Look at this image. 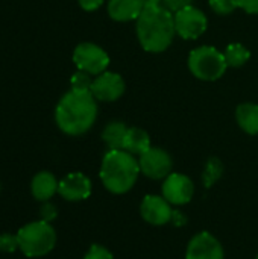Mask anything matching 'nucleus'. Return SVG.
Instances as JSON below:
<instances>
[{
    "label": "nucleus",
    "instance_id": "f257e3e1",
    "mask_svg": "<svg viewBox=\"0 0 258 259\" xmlns=\"http://www.w3.org/2000/svg\"><path fill=\"white\" fill-rule=\"evenodd\" d=\"M97 117V103L91 91L70 90L56 105L55 120L58 127L71 137H78L91 129Z\"/></svg>",
    "mask_w": 258,
    "mask_h": 259
},
{
    "label": "nucleus",
    "instance_id": "f03ea898",
    "mask_svg": "<svg viewBox=\"0 0 258 259\" xmlns=\"http://www.w3.org/2000/svg\"><path fill=\"white\" fill-rule=\"evenodd\" d=\"M175 33V20L167 8L161 5L143 8L137 18V35L146 52H164L172 44Z\"/></svg>",
    "mask_w": 258,
    "mask_h": 259
},
{
    "label": "nucleus",
    "instance_id": "7ed1b4c3",
    "mask_svg": "<svg viewBox=\"0 0 258 259\" xmlns=\"http://www.w3.org/2000/svg\"><path fill=\"white\" fill-rule=\"evenodd\" d=\"M140 173V165L135 156L123 149L109 150L102 159L100 181L113 194L128 193L135 185Z\"/></svg>",
    "mask_w": 258,
    "mask_h": 259
},
{
    "label": "nucleus",
    "instance_id": "20e7f679",
    "mask_svg": "<svg viewBox=\"0 0 258 259\" xmlns=\"http://www.w3.org/2000/svg\"><path fill=\"white\" fill-rule=\"evenodd\" d=\"M20 250L29 258H40L50 253L56 244V232L53 226L44 220L24 225L18 232Z\"/></svg>",
    "mask_w": 258,
    "mask_h": 259
},
{
    "label": "nucleus",
    "instance_id": "39448f33",
    "mask_svg": "<svg viewBox=\"0 0 258 259\" xmlns=\"http://www.w3.org/2000/svg\"><path fill=\"white\" fill-rule=\"evenodd\" d=\"M189 68L193 76L202 80H217L228 68L225 55L213 46L195 49L189 56Z\"/></svg>",
    "mask_w": 258,
    "mask_h": 259
},
{
    "label": "nucleus",
    "instance_id": "423d86ee",
    "mask_svg": "<svg viewBox=\"0 0 258 259\" xmlns=\"http://www.w3.org/2000/svg\"><path fill=\"white\" fill-rule=\"evenodd\" d=\"M73 62L78 70L85 71L91 76H99L106 71L109 65V56L97 44L81 42L73 52Z\"/></svg>",
    "mask_w": 258,
    "mask_h": 259
},
{
    "label": "nucleus",
    "instance_id": "0eeeda50",
    "mask_svg": "<svg viewBox=\"0 0 258 259\" xmlns=\"http://www.w3.org/2000/svg\"><path fill=\"white\" fill-rule=\"evenodd\" d=\"M173 20L176 33L186 39H196L207 30L208 26L205 14L195 6H187L175 12Z\"/></svg>",
    "mask_w": 258,
    "mask_h": 259
},
{
    "label": "nucleus",
    "instance_id": "6e6552de",
    "mask_svg": "<svg viewBox=\"0 0 258 259\" xmlns=\"http://www.w3.org/2000/svg\"><path fill=\"white\" fill-rule=\"evenodd\" d=\"M138 165H140V171L144 176L160 181V179H166L172 173L173 162L166 150L160 147H151L143 155H140Z\"/></svg>",
    "mask_w": 258,
    "mask_h": 259
},
{
    "label": "nucleus",
    "instance_id": "1a4fd4ad",
    "mask_svg": "<svg viewBox=\"0 0 258 259\" xmlns=\"http://www.w3.org/2000/svg\"><path fill=\"white\" fill-rule=\"evenodd\" d=\"M195 196L193 181L181 173H170L163 182V197L175 206L187 205Z\"/></svg>",
    "mask_w": 258,
    "mask_h": 259
},
{
    "label": "nucleus",
    "instance_id": "9d476101",
    "mask_svg": "<svg viewBox=\"0 0 258 259\" xmlns=\"http://www.w3.org/2000/svg\"><path fill=\"white\" fill-rule=\"evenodd\" d=\"M186 259H225V252L213 234L199 232L189 241Z\"/></svg>",
    "mask_w": 258,
    "mask_h": 259
},
{
    "label": "nucleus",
    "instance_id": "9b49d317",
    "mask_svg": "<svg viewBox=\"0 0 258 259\" xmlns=\"http://www.w3.org/2000/svg\"><path fill=\"white\" fill-rule=\"evenodd\" d=\"M140 214L143 220L152 226H164L173 217L172 205L163 196H155V194H148L141 200Z\"/></svg>",
    "mask_w": 258,
    "mask_h": 259
},
{
    "label": "nucleus",
    "instance_id": "f8f14e48",
    "mask_svg": "<svg viewBox=\"0 0 258 259\" xmlns=\"http://www.w3.org/2000/svg\"><path fill=\"white\" fill-rule=\"evenodd\" d=\"M90 91L96 100L114 102L125 93V82L120 74L113 71H103L93 80Z\"/></svg>",
    "mask_w": 258,
    "mask_h": 259
},
{
    "label": "nucleus",
    "instance_id": "ddd939ff",
    "mask_svg": "<svg viewBox=\"0 0 258 259\" xmlns=\"http://www.w3.org/2000/svg\"><path fill=\"white\" fill-rule=\"evenodd\" d=\"M91 181L84 173H68L59 181L58 194L67 202H81L90 197Z\"/></svg>",
    "mask_w": 258,
    "mask_h": 259
},
{
    "label": "nucleus",
    "instance_id": "4468645a",
    "mask_svg": "<svg viewBox=\"0 0 258 259\" xmlns=\"http://www.w3.org/2000/svg\"><path fill=\"white\" fill-rule=\"evenodd\" d=\"M58 185L59 182L50 171H40L32 179L30 191L36 200L47 202L58 193Z\"/></svg>",
    "mask_w": 258,
    "mask_h": 259
},
{
    "label": "nucleus",
    "instance_id": "2eb2a0df",
    "mask_svg": "<svg viewBox=\"0 0 258 259\" xmlns=\"http://www.w3.org/2000/svg\"><path fill=\"white\" fill-rule=\"evenodd\" d=\"M143 11L140 0H109L108 14L116 21H131L137 20Z\"/></svg>",
    "mask_w": 258,
    "mask_h": 259
},
{
    "label": "nucleus",
    "instance_id": "dca6fc26",
    "mask_svg": "<svg viewBox=\"0 0 258 259\" xmlns=\"http://www.w3.org/2000/svg\"><path fill=\"white\" fill-rule=\"evenodd\" d=\"M151 146V138L146 131L140 127H128L125 141H123V150L129 152L131 155H143L146 150H149Z\"/></svg>",
    "mask_w": 258,
    "mask_h": 259
},
{
    "label": "nucleus",
    "instance_id": "f3484780",
    "mask_svg": "<svg viewBox=\"0 0 258 259\" xmlns=\"http://www.w3.org/2000/svg\"><path fill=\"white\" fill-rule=\"evenodd\" d=\"M236 118L239 126L249 135L258 134V105L243 103L236 111Z\"/></svg>",
    "mask_w": 258,
    "mask_h": 259
},
{
    "label": "nucleus",
    "instance_id": "a211bd4d",
    "mask_svg": "<svg viewBox=\"0 0 258 259\" xmlns=\"http://www.w3.org/2000/svg\"><path fill=\"white\" fill-rule=\"evenodd\" d=\"M128 127L120 121H111L105 126L102 132V140L109 147V150H120L123 149V141L126 137Z\"/></svg>",
    "mask_w": 258,
    "mask_h": 259
},
{
    "label": "nucleus",
    "instance_id": "6ab92c4d",
    "mask_svg": "<svg viewBox=\"0 0 258 259\" xmlns=\"http://www.w3.org/2000/svg\"><path fill=\"white\" fill-rule=\"evenodd\" d=\"M224 55L228 67H242L251 58V52L242 44H230Z\"/></svg>",
    "mask_w": 258,
    "mask_h": 259
},
{
    "label": "nucleus",
    "instance_id": "aec40b11",
    "mask_svg": "<svg viewBox=\"0 0 258 259\" xmlns=\"http://www.w3.org/2000/svg\"><path fill=\"white\" fill-rule=\"evenodd\" d=\"M222 175V164L219 159L213 158L207 162V168H205V173H204V182H205V187H210L214 181H217Z\"/></svg>",
    "mask_w": 258,
    "mask_h": 259
},
{
    "label": "nucleus",
    "instance_id": "412c9836",
    "mask_svg": "<svg viewBox=\"0 0 258 259\" xmlns=\"http://www.w3.org/2000/svg\"><path fill=\"white\" fill-rule=\"evenodd\" d=\"M91 74L78 70V73L73 74L71 77V90H78V91H90L93 80L90 79Z\"/></svg>",
    "mask_w": 258,
    "mask_h": 259
},
{
    "label": "nucleus",
    "instance_id": "4be33fe9",
    "mask_svg": "<svg viewBox=\"0 0 258 259\" xmlns=\"http://www.w3.org/2000/svg\"><path fill=\"white\" fill-rule=\"evenodd\" d=\"M210 6L214 12L220 15L231 14L237 6V0H210Z\"/></svg>",
    "mask_w": 258,
    "mask_h": 259
},
{
    "label": "nucleus",
    "instance_id": "5701e85b",
    "mask_svg": "<svg viewBox=\"0 0 258 259\" xmlns=\"http://www.w3.org/2000/svg\"><path fill=\"white\" fill-rule=\"evenodd\" d=\"M17 249H20L17 235H12V234H2L0 235V252L12 253Z\"/></svg>",
    "mask_w": 258,
    "mask_h": 259
},
{
    "label": "nucleus",
    "instance_id": "b1692460",
    "mask_svg": "<svg viewBox=\"0 0 258 259\" xmlns=\"http://www.w3.org/2000/svg\"><path fill=\"white\" fill-rule=\"evenodd\" d=\"M84 259H114V256L106 247H103L100 244H93L88 249V252L85 253Z\"/></svg>",
    "mask_w": 258,
    "mask_h": 259
},
{
    "label": "nucleus",
    "instance_id": "393cba45",
    "mask_svg": "<svg viewBox=\"0 0 258 259\" xmlns=\"http://www.w3.org/2000/svg\"><path fill=\"white\" fill-rule=\"evenodd\" d=\"M164 8H167L170 12H178L187 6H192L193 0H163Z\"/></svg>",
    "mask_w": 258,
    "mask_h": 259
},
{
    "label": "nucleus",
    "instance_id": "a878e982",
    "mask_svg": "<svg viewBox=\"0 0 258 259\" xmlns=\"http://www.w3.org/2000/svg\"><path fill=\"white\" fill-rule=\"evenodd\" d=\"M55 217H56V208H55L52 203L44 202V205H43V208H41V220L50 223Z\"/></svg>",
    "mask_w": 258,
    "mask_h": 259
},
{
    "label": "nucleus",
    "instance_id": "bb28decb",
    "mask_svg": "<svg viewBox=\"0 0 258 259\" xmlns=\"http://www.w3.org/2000/svg\"><path fill=\"white\" fill-rule=\"evenodd\" d=\"M237 6L248 14H258V0H237Z\"/></svg>",
    "mask_w": 258,
    "mask_h": 259
},
{
    "label": "nucleus",
    "instance_id": "cd10ccee",
    "mask_svg": "<svg viewBox=\"0 0 258 259\" xmlns=\"http://www.w3.org/2000/svg\"><path fill=\"white\" fill-rule=\"evenodd\" d=\"M81 8L87 12H91V11H96L102 6L103 0H78Z\"/></svg>",
    "mask_w": 258,
    "mask_h": 259
},
{
    "label": "nucleus",
    "instance_id": "c85d7f7f",
    "mask_svg": "<svg viewBox=\"0 0 258 259\" xmlns=\"http://www.w3.org/2000/svg\"><path fill=\"white\" fill-rule=\"evenodd\" d=\"M143 8H152V6H160L163 0H140Z\"/></svg>",
    "mask_w": 258,
    "mask_h": 259
},
{
    "label": "nucleus",
    "instance_id": "c756f323",
    "mask_svg": "<svg viewBox=\"0 0 258 259\" xmlns=\"http://www.w3.org/2000/svg\"><path fill=\"white\" fill-rule=\"evenodd\" d=\"M255 259H258V255H257V258H255Z\"/></svg>",
    "mask_w": 258,
    "mask_h": 259
}]
</instances>
